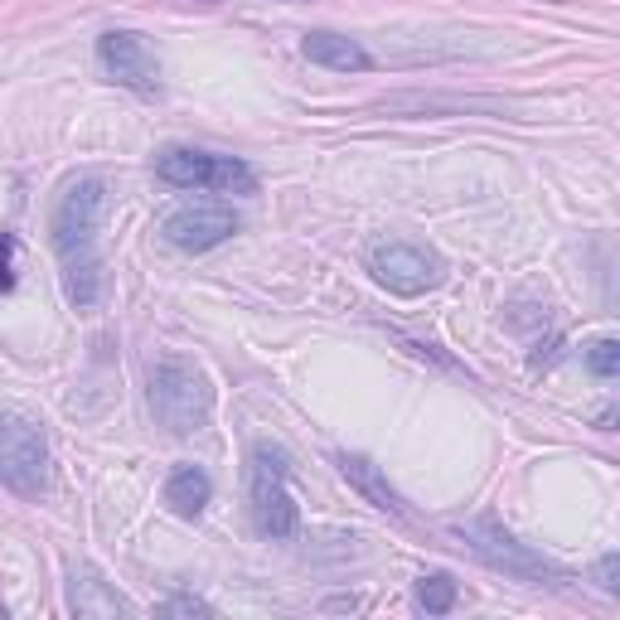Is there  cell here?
<instances>
[{"instance_id":"obj_19","label":"cell","mask_w":620,"mask_h":620,"mask_svg":"<svg viewBox=\"0 0 620 620\" xmlns=\"http://www.w3.org/2000/svg\"><path fill=\"white\" fill-rule=\"evenodd\" d=\"M0 616H6V601H0Z\"/></svg>"},{"instance_id":"obj_15","label":"cell","mask_w":620,"mask_h":620,"mask_svg":"<svg viewBox=\"0 0 620 620\" xmlns=\"http://www.w3.org/2000/svg\"><path fill=\"white\" fill-rule=\"evenodd\" d=\"M587 364H591V374L616 378L620 374V345H616V339H597V345L587 349Z\"/></svg>"},{"instance_id":"obj_20","label":"cell","mask_w":620,"mask_h":620,"mask_svg":"<svg viewBox=\"0 0 620 620\" xmlns=\"http://www.w3.org/2000/svg\"><path fill=\"white\" fill-rule=\"evenodd\" d=\"M204 6H214V0H204Z\"/></svg>"},{"instance_id":"obj_18","label":"cell","mask_w":620,"mask_h":620,"mask_svg":"<svg viewBox=\"0 0 620 620\" xmlns=\"http://www.w3.org/2000/svg\"><path fill=\"white\" fill-rule=\"evenodd\" d=\"M616 572H620V562H616V558H606V562L597 567V577H601V587H606V591H620V582H616Z\"/></svg>"},{"instance_id":"obj_7","label":"cell","mask_w":620,"mask_h":620,"mask_svg":"<svg viewBox=\"0 0 620 620\" xmlns=\"http://www.w3.org/2000/svg\"><path fill=\"white\" fill-rule=\"evenodd\" d=\"M456 533L470 543L475 558H485L495 572H505V577H524V582H548V577L558 582V577H562L558 567L543 558V552L524 548L519 538H509L499 524H480V519H475V524H456Z\"/></svg>"},{"instance_id":"obj_9","label":"cell","mask_w":620,"mask_h":620,"mask_svg":"<svg viewBox=\"0 0 620 620\" xmlns=\"http://www.w3.org/2000/svg\"><path fill=\"white\" fill-rule=\"evenodd\" d=\"M98 59L102 69H108L116 83L131 88V92H161V59H155V49L146 44L141 34L131 30H112L98 39Z\"/></svg>"},{"instance_id":"obj_1","label":"cell","mask_w":620,"mask_h":620,"mask_svg":"<svg viewBox=\"0 0 620 620\" xmlns=\"http://www.w3.org/2000/svg\"><path fill=\"white\" fill-rule=\"evenodd\" d=\"M108 214V184L98 175H78L59 194L54 209V253L63 262V292L78 311H92L102 296V257H98V228Z\"/></svg>"},{"instance_id":"obj_3","label":"cell","mask_w":620,"mask_h":620,"mask_svg":"<svg viewBox=\"0 0 620 620\" xmlns=\"http://www.w3.org/2000/svg\"><path fill=\"white\" fill-rule=\"evenodd\" d=\"M155 175L175 190H214V194H257V175L237 155H214V151H190L170 146L155 155Z\"/></svg>"},{"instance_id":"obj_6","label":"cell","mask_w":620,"mask_h":620,"mask_svg":"<svg viewBox=\"0 0 620 620\" xmlns=\"http://www.w3.org/2000/svg\"><path fill=\"white\" fill-rule=\"evenodd\" d=\"M368 272L398 296H421L441 282V257L421 243H407V237H384V243L368 247Z\"/></svg>"},{"instance_id":"obj_16","label":"cell","mask_w":620,"mask_h":620,"mask_svg":"<svg viewBox=\"0 0 620 620\" xmlns=\"http://www.w3.org/2000/svg\"><path fill=\"white\" fill-rule=\"evenodd\" d=\"M16 253L20 243L10 233H0V292H16Z\"/></svg>"},{"instance_id":"obj_8","label":"cell","mask_w":620,"mask_h":620,"mask_svg":"<svg viewBox=\"0 0 620 620\" xmlns=\"http://www.w3.org/2000/svg\"><path fill=\"white\" fill-rule=\"evenodd\" d=\"M165 243L180 247V253H209V247L228 243L237 233V214L228 204H209V200H194V204H180L170 209L165 223H161Z\"/></svg>"},{"instance_id":"obj_5","label":"cell","mask_w":620,"mask_h":620,"mask_svg":"<svg viewBox=\"0 0 620 620\" xmlns=\"http://www.w3.org/2000/svg\"><path fill=\"white\" fill-rule=\"evenodd\" d=\"M0 485L24 499L49 490V446L34 421H24L20 413H0Z\"/></svg>"},{"instance_id":"obj_14","label":"cell","mask_w":620,"mask_h":620,"mask_svg":"<svg viewBox=\"0 0 620 620\" xmlns=\"http://www.w3.org/2000/svg\"><path fill=\"white\" fill-rule=\"evenodd\" d=\"M417 606H421V611H431V616H446L456 606V582H451V577H421Z\"/></svg>"},{"instance_id":"obj_4","label":"cell","mask_w":620,"mask_h":620,"mask_svg":"<svg viewBox=\"0 0 620 620\" xmlns=\"http://www.w3.org/2000/svg\"><path fill=\"white\" fill-rule=\"evenodd\" d=\"M247 485H253V524H257V533L272 538V543L296 538L301 509H296L292 490H286V451H276V446H257Z\"/></svg>"},{"instance_id":"obj_12","label":"cell","mask_w":620,"mask_h":620,"mask_svg":"<svg viewBox=\"0 0 620 620\" xmlns=\"http://www.w3.org/2000/svg\"><path fill=\"white\" fill-rule=\"evenodd\" d=\"M209 495H214V480L200 470V466H180L175 475L165 480V505L184 514V519H194V514H204Z\"/></svg>"},{"instance_id":"obj_2","label":"cell","mask_w":620,"mask_h":620,"mask_svg":"<svg viewBox=\"0 0 620 620\" xmlns=\"http://www.w3.org/2000/svg\"><path fill=\"white\" fill-rule=\"evenodd\" d=\"M151 413L165 431L175 437H194V431L214 413V388H209L204 368L190 359H161L151 368Z\"/></svg>"},{"instance_id":"obj_11","label":"cell","mask_w":620,"mask_h":620,"mask_svg":"<svg viewBox=\"0 0 620 620\" xmlns=\"http://www.w3.org/2000/svg\"><path fill=\"white\" fill-rule=\"evenodd\" d=\"M73 611L78 616H126L131 606L92 567H73Z\"/></svg>"},{"instance_id":"obj_13","label":"cell","mask_w":620,"mask_h":620,"mask_svg":"<svg viewBox=\"0 0 620 620\" xmlns=\"http://www.w3.org/2000/svg\"><path fill=\"white\" fill-rule=\"evenodd\" d=\"M339 470H345V480L359 485V490L374 499V505L384 509V514H393V519H407V505L398 499V490H393L384 475H378V466H368L364 456H339Z\"/></svg>"},{"instance_id":"obj_10","label":"cell","mask_w":620,"mask_h":620,"mask_svg":"<svg viewBox=\"0 0 620 620\" xmlns=\"http://www.w3.org/2000/svg\"><path fill=\"white\" fill-rule=\"evenodd\" d=\"M301 49H306L311 63H325V69H339V73H364L368 63H374L354 39L329 34V30H311L306 39H301Z\"/></svg>"},{"instance_id":"obj_17","label":"cell","mask_w":620,"mask_h":620,"mask_svg":"<svg viewBox=\"0 0 620 620\" xmlns=\"http://www.w3.org/2000/svg\"><path fill=\"white\" fill-rule=\"evenodd\" d=\"M155 611L161 616H214V606L200 601V597H170V601L155 606Z\"/></svg>"}]
</instances>
